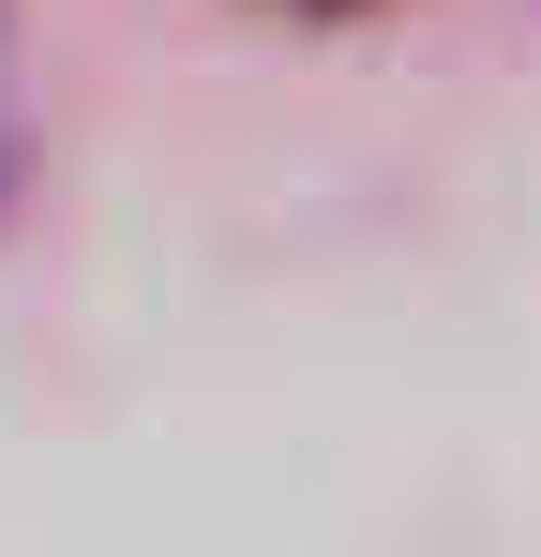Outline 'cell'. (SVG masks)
Returning <instances> with one entry per match:
<instances>
[{"label": "cell", "instance_id": "1", "mask_svg": "<svg viewBox=\"0 0 541 557\" xmlns=\"http://www.w3.org/2000/svg\"><path fill=\"white\" fill-rule=\"evenodd\" d=\"M30 196V15L0 0V211Z\"/></svg>", "mask_w": 541, "mask_h": 557}]
</instances>
